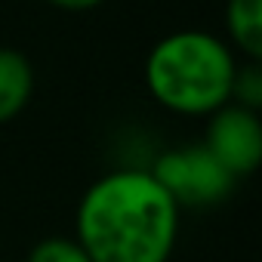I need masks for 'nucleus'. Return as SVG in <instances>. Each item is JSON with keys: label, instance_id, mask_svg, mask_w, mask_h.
Returning a JSON list of instances; mask_svg holds the SVG:
<instances>
[{"label": "nucleus", "instance_id": "nucleus-9", "mask_svg": "<svg viewBox=\"0 0 262 262\" xmlns=\"http://www.w3.org/2000/svg\"><path fill=\"white\" fill-rule=\"evenodd\" d=\"M47 4H53L65 13H86V10H96L99 4H105V0H47Z\"/></svg>", "mask_w": 262, "mask_h": 262}, {"label": "nucleus", "instance_id": "nucleus-6", "mask_svg": "<svg viewBox=\"0 0 262 262\" xmlns=\"http://www.w3.org/2000/svg\"><path fill=\"white\" fill-rule=\"evenodd\" d=\"M225 28L247 59H262V0H228Z\"/></svg>", "mask_w": 262, "mask_h": 262}, {"label": "nucleus", "instance_id": "nucleus-3", "mask_svg": "<svg viewBox=\"0 0 262 262\" xmlns=\"http://www.w3.org/2000/svg\"><path fill=\"white\" fill-rule=\"evenodd\" d=\"M151 176L170 191L179 207H210L231 194L234 176L210 155L207 145H185L164 151L151 164Z\"/></svg>", "mask_w": 262, "mask_h": 262}, {"label": "nucleus", "instance_id": "nucleus-1", "mask_svg": "<svg viewBox=\"0 0 262 262\" xmlns=\"http://www.w3.org/2000/svg\"><path fill=\"white\" fill-rule=\"evenodd\" d=\"M179 210L151 170H111L80 198L74 241L93 262H167L179 234Z\"/></svg>", "mask_w": 262, "mask_h": 262}, {"label": "nucleus", "instance_id": "nucleus-2", "mask_svg": "<svg viewBox=\"0 0 262 262\" xmlns=\"http://www.w3.org/2000/svg\"><path fill=\"white\" fill-rule=\"evenodd\" d=\"M234 53L207 31H176L145 59V86L173 114H213L231 99Z\"/></svg>", "mask_w": 262, "mask_h": 262}, {"label": "nucleus", "instance_id": "nucleus-7", "mask_svg": "<svg viewBox=\"0 0 262 262\" xmlns=\"http://www.w3.org/2000/svg\"><path fill=\"white\" fill-rule=\"evenodd\" d=\"M262 59H247V65L234 68V80H231V99L241 108L259 111L262 105Z\"/></svg>", "mask_w": 262, "mask_h": 262}, {"label": "nucleus", "instance_id": "nucleus-8", "mask_svg": "<svg viewBox=\"0 0 262 262\" xmlns=\"http://www.w3.org/2000/svg\"><path fill=\"white\" fill-rule=\"evenodd\" d=\"M28 262H93L90 256H86V250L74 241V237H47V241H40L34 250H31V256H28Z\"/></svg>", "mask_w": 262, "mask_h": 262}, {"label": "nucleus", "instance_id": "nucleus-4", "mask_svg": "<svg viewBox=\"0 0 262 262\" xmlns=\"http://www.w3.org/2000/svg\"><path fill=\"white\" fill-rule=\"evenodd\" d=\"M204 145L234 176H250L262 161V120L259 111L225 102L210 114Z\"/></svg>", "mask_w": 262, "mask_h": 262}, {"label": "nucleus", "instance_id": "nucleus-5", "mask_svg": "<svg viewBox=\"0 0 262 262\" xmlns=\"http://www.w3.org/2000/svg\"><path fill=\"white\" fill-rule=\"evenodd\" d=\"M34 93V68L25 53L0 47V123L19 117Z\"/></svg>", "mask_w": 262, "mask_h": 262}]
</instances>
